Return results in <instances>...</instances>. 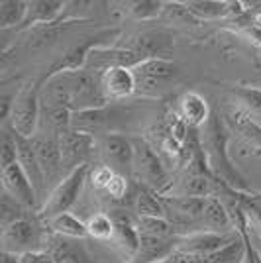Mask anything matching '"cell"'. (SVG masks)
<instances>
[{"label": "cell", "mask_w": 261, "mask_h": 263, "mask_svg": "<svg viewBox=\"0 0 261 263\" xmlns=\"http://www.w3.org/2000/svg\"><path fill=\"white\" fill-rule=\"evenodd\" d=\"M42 104L63 106L71 112L102 108L108 102L100 90V77L87 69L53 75L42 87Z\"/></svg>", "instance_id": "1"}, {"label": "cell", "mask_w": 261, "mask_h": 263, "mask_svg": "<svg viewBox=\"0 0 261 263\" xmlns=\"http://www.w3.org/2000/svg\"><path fill=\"white\" fill-rule=\"evenodd\" d=\"M228 142L230 128L224 116H220L218 112H212L207 126L200 128V145L207 155L208 169L212 171V175L220 179L222 183H226L230 189H234L238 193H251L246 177L239 173L238 167L230 159Z\"/></svg>", "instance_id": "2"}, {"label": "cell", "mask_w": 261, "mask_h": 263, "mask_svg": "<svg viewBox=\"0 0 261 263\" xmlns=\"http://www.w3.org/2000/svg\"><path fill=\"white\" fill-rule=\"evenodd\" d=\"M138 106L136 104H120L108 102L102 108H88L73 112V130L87 134L92 138H102L108 134H120V128L134 118Z\"/></svg>", "instance_id": "3"}, {"label": "cell", "mask_w": 261, "mask_h": 263, "mask_svg": "<svg viewBox=\"0 0 261 263\" xmlns=\"http://www.w3.org/2000/svg\"><path fill=\"white\" fill-rule=\"evenodd\" d=\"M134 142V165H132V177L136 183L152 189L157 195H165L171 186L173 177L169 175V169L161 155L155 152L152 143L143 136L132 138Z\"/></svg>", "instance_id": "4"}, {"label": "cell", "mask_w": 261, "mask_h": 263, "mask_svg": "<svg viewBox=\"0 0 261 263\" xmlns=\"http://www.w3.org/2000/svg\"><path fill=\"white\" fill-rule=\"evenodd\" d=\"M118 37H120V28L97 30L95 33H90V35H87V37H83V40L77 42L73 47H69L59 59H55L53 63L40 75V79H35L38 85L44 87L45 81H49L53 75H59V73H65V71H81V69H85L88 53H90L92 49L110 45L112 42H118Z\"/></svg>", "instance_id": "5"}, {"label": "cell", "mask_w": 261, "mask_h": 263, "mask_svg": "<svg viewBox=\"0 0 261 263\" xmlns=\"http://www.w3.org/2000/svg\"><path fill=\"white\" fill-rule=\"evenodd\" d=\"M40 124H42V87L38 85V81H28L16 95L10 120L2 126H8L14 134L32 140L40 130Z\"/></svg>", "instance_id": "6"}, {"label": "cell", "mask_w": 261, "mask_h": 263, "mask_svg": "<svg viewBox=\"0 0 261 263\" xmlns=\"http://www.w3.org/2000/svg\"><path fill=\"white\" fill-rule=\"evenodd\" d=\"M45 230L47 226H42V220L38 216L16 220L10 226L2 228V252L24 255L30 252L47 250L45 243L49 241V234Z\"/></svg>", "instance_id": "7"}, {"label": "cell", "mask_w": 261, "mask_h": 263, "mask_svg": "<svg viewBox=\"0 0 261 263\" xmlns=\"http://www.w3.org/2000/svg\"><path fill=\"white\" fill-rule=\"evenodd\" d=\"M88 173H90V165H81V167H77L75 171H71L49 193V197L44 202V206L40 209V212L35 216L45 224V222H49V220H53L57 216L69 212L71 206L79 200V195L83 191V185L87 181Z\"/></svg>", "instance_id": "8"}, {"label": "cell", "mask_w": 261, "mask_h": 263, "mask_svg": "<svg viewBox=\"0 0 261 263\" xmlns=\"http://www.w3.org/2000/svg\"><path fill=\"white\" fill-rule=\"evenodd\" d=\"M138 81V92L142 97H157L181 77V69L171 59H145L132 69Z\"/></svg>", "instance_id": "9"}, {"label": "cell", "mask_w": 261, "mask_h": 263, "mask_svg": "<svg viewBox=\"0 0 261 263\" xmlns=\"http://www.w3.org/2000/svg\"><path fill=\"white\" fill-rule=\"evenodd\" d=\"M116 44L130 51H136L143 59H169V55L175 49V35L167 26H159L134 33L124 44Z\"/></svg>", "instance_id": "10"}, {"label": "cell", "mask_w": 261, "mask_h": 263, "mask_svg": "<svg viewBox=\"0 0 261 263\" xmlns=\"http://www.w3.org/2000/svg\"><path fill=\"white\" fill-rule=\"evenodd\" d=\"M97 154L102 165H108L116 173L124 175V171L132 175L134 165V142L124 134H108L97 138Z\"/></svg>", "instance_id": "11"}, {"label": "cell", "mask_w": 261, "mask_h": 263, "mask_svg": "<svg viewBox=\"0 0 261 263\" xmlns=\"http://www.w3.org/2000/svg\"><path fill=\"white\" fill-rule=\"evenodd\" d=\"M33 145H35V154H38V161L44 171L45 186L53 191L67 177L65 165H63V155H61V145H59V138H55L51 134H42L33 138ZM49 197V195H47Z\"/></svg>", "instance_id": "12"}, {"label": "cell", "mask_w": 261, "mask_h": 263, "mask_svg": "<svg viewBox=\"0 0 261 263\" xmlns=\"http://www.w3.org/2000/svg\"><path fill=\"white\" fill-rule=\"evenodd\" d=\"M142 61H145L142 55H138L136 51H130L122 45H104V47H97L88 53L87 65L85 69L95 73V75H102L104 71H108L112 67H126V69H134L138 67Z\"/></svg>", "instance_id": "13"}, {"label": "cell", "mask_w": 261, "mask_h": 263, "mask_svg": "<svg viewBox=\"0 0 261 263\" xmlns=\"http://www.w3.org/2000/svg\"><path fill=\"white\" fill-rule=\"evenodd\" d=\"M59 145L67 175L81 165H90V159L97 154V138L75 130H69L63 136H59Z\"/></svg>", "instance_id": "14"}, {"label": "cell", "mask_w": 261, "mask_h": 263, "mask_svg": "<svg viewBox=\"0 0 261 263\" xmlns=\"http://www.w3.org/2000/svg\"><path fill=\"white\" fill-rule=\"evenodd\" d=\"M0 177H2V189H4V193H8L12 198H16L28 210L40 212L42 200H40V197H38V193H35V189L32 185V181L24 173V169L20 167L18 161L8 165V167H4V169H0Z\"/></svg>", "instance_id": "15"}, {"label": "cell", "mask_w": 261, "mask_h": 263, "mask_svg": "<svg viewBox=\"0 0 261 263\" xmlns=\"http://www.w3.org/2000/svg\"><path fill=\"white\" fill-rule=\"evenodd\" d=\"M236 238H238V232H230V234L196 232V234H189V236H179L175 252L191 253V255H196V257H207L210 253L220 252L222 248H226Z\"/></svg>", "instance_id": "16"}, {"label": "cell", "mask_w": 261, "mask_h": 263, "mask_svg": "<svg viewBox=\"0 0 261 263\" xmlns=\"http://www.w3.org/2000/svg\"><path fill=\"white\" fill-rule=\"evenodd\" d=\"M100 90L106 102H122L138 92V81L132 69L112 67L100 75Z\"/></svg>", "instance_id": "17"}, {"label": "cell", "mask_w": 261, "mask_h": 263, "mask_svg": "<svg viewBox=\"0 0 261 263\" xmlns=\"http://www.w3.org/2000/svg\"><path fill=\"white\" fill-rule=\"evenodd\" d=\"M110 216L114 220V241L130 263L140 250V232L136 226L134 214L130 210L116 209L110 212Z\"/></svg>", "instance_id": "18"}, {"label": "cell", "mask_w": 261, "mask_h": 263, "mask_svg": "<svg viewBox=\"0 0 261 263\" xmlns=\"http://www.w3.org/2000/svg\"><path fill=\"white\" fill-rule=\"evenodd\" d=\"M183 4L202 22H212L228 16H241L246 12V4L234 0H183Z\"/></svg>", "instance_id": "19"}, {"label": "cell", "mask_w": 261, "mask_h": 263, "mask_svg": "<svg viewBox=\"0 0 261 263\" xmlns=\"http://www.w3.org/2000/svg\"><path fill=\"white\" fill-rule=\"evenodd\" d=\"M175 112L187 122L189 128H195V130H200L202 126H207V122L212 116V110L208 106L207 99L196 90L185 92L179 99V104H177Z\"/></svg>", "instance_id": "20"}, {"label": "cell", "mask_w": 261, "mask_h": 263, "mask_svg": "<svg viewBox=\"0 0 261 263\" xmlns=\"http://www.w3.org/2000/svg\"><path fill=\"white\" fill-rule=\"evenodd\" d=\"M65 10L67 2H61V0H32V2H28L26 20L16 32L32 30V28L44 26V24L57 22L65 14Z\"/></svg>", "instance_id": "21"}, {"label": "cell", "mask_w": 261, "mask_h": 263, "mask_svg": "<svg viewBox=\"0 0 261 263\" xmlns=\"http://www.w3.org/2000/svg\"><path fill=\"white\" fill-rule=\"evenodd\" d=\"M230 132H236L238 138L251 149V154L261 155V128L248 116L246 110H232L224 116Z\"/></svg>", "instance_id": "22"}, {"label": "cell", "mask_w": 261, "mask_h": 263, "mask_svg": "<svg viewBox=\"0 0 261 263\" xmlns=\"http://www.w3.org/2000/svg\"><path fill=\"white\" fill-rule=\"evenodd\" d=\"M128 197H130V200H128V210H130L134 216H155V218H165L167 216L161 195L153 193L152 189L136 183L134 191H132Z\"/></svg>", "instance_id": "23"}, {"label": "cell", "mask_w": 261, "mask_h": 263, "mask_svg": "<svg viewBox=\"0 0 261 263\" xmlns=\"http://www.w3.org/2000/svg\"><path fill=\"white\" fill-rule=\"evenodd\" d=\"M179 238V236H177ZM177 238L140 236V250L130 263H157L169 257L177 248Z\"/></svg>", "instance_id": "24"}, {"label": "cell", "mask_w": 261, "mask_h": 263, "mask_svg": "<svg viewBox=\"0 0 261 263\" xmlns=\"http://www.w3.org/2000/svg\"><path fill=\"white\" fill-rule=\"evenodd\" d=\"M202 228H204V232H218V234L236 232L228 209L220 198L208 197L207 209H204V214H202Z\"/></svg>", "instance_id": "25"}, {"label": "cell", "mask_w": 261, "mask_h": 263, "mask_svg": "<svg viewBox=\"0 0 261 263\" xmlns=\"http://www.w3.org/2000/svg\"><path fill=\"white\" fill-rule=\"evenodd\" d=\"M45 226L49 228V232H53L55 236H61V238H73V240L88 238L87 222L77 218L75 214H71V212H65V214H61L57 218L45 222Z\"/></svg>", "instance_id": "26"}, {"label": "cell", "mask_w": 261, "mask_h": 263, "mask_svg": "<svg viewBox=\"0 0 261 263\" xmlns=\"http://www.w3.org/2000/svg\"><path fill=\"white\" fill-rule=\"evenodd\" d=\"M163 18L167 24L171 26H179V28H200L202 20L196 18L193 12L183 4V0H173V2H165Z\"/></svg>", "instance_id": "27"}, {"label": "cell", "mask_w": 261, "mask_h": 263, "mask_svg": "<svg viewBox=\"0 0 261 263\" xmlns=\"http://www.w3.org/2000/svg\"><path fill=\"white\" fill-rule=\"evenodd\" d=\"M28 2L26 0H2L0 2V28L18 30L26 20Z\"/></svg>", "instance_id": "28"}, {"label": "cell", "mask_w": 261, "mask_h": 263, "mask_svg": "<svg viewBox=\"0 0 261 263\" xmlns=\"http://www.w3.org/2000/svg\"><path fill=\"white\" fill-rule=\"evenodd\" d=\"M163 10V0H136V2H128L126 14L136 22H150V20L161 18Z\"/></svg>", "instance_id": "29"}, {"label": "cell", "mask_w": 261, "mask_h": 263, "mask_svg": "<svg viewBox=\"0 0 261 263\" xmlns=\"http://www.w3.org/2000/svg\"><path fill=\"white\" fill-rule=\"evenodd\" d=\"M140 236H155V238H177L173 224L167 218L155 216H134Z\"/></svg>", "instance_id": "30"}, {"label": "cell", "mask_w": 261, "mask_h": 263, "mask_svg": "<svg viewBox=\"0 0 261 263\" xmlns=\"http://www.w3.org/2000/svg\"><path fill=\"white\" fill-rule=\"evenodd\" d=\"M244 257H246V241L238 234V238L226 248H222L216 253H210L207 257H200V259L202 263H241Z\"/></svg>", "instance_id": "31"}, {"label": "cell", "mask_w": 261, "mask_h": 263, "mask_svg": "<svg viewBox=\"0 0 261 263\" xmlns=\"http://www.w3.org/2000/svg\"><path fill=\"white\" fill-rule=\"evenodd\" d=\"M87 228L88 238H95V240L100 241L114 240V220H112L110 214H104V212L92 214L87 220Z\"/></svg>", "instance_id": "32"}, {"label": "cell", "mask_w": 261, "mask_h": 263, "mask_svg": "<svg viewBox=\"0 0 261 263\" xmlns=\"http://www.w3.org/2000/svg\"><path fill=\"white\" fill-rule=\"evenodd\" d=\"M28 218V209L20 204L16 198H12L8 193H2L0 198V222H2V228L10 226L12 222L16 220Z\"/></svg>", "instance_id": "33"}, {"label": "cell", "mask_w": 261, "mask_h": 263, "mask_svg": "<svg viewBox=\"0 0 261 263\" xmlns=\"http://www.w3.org/2000/svg\"><path fill=\"white\" fill-rule=\"evenodd\" d=\"M234 97L241 102V110H246L250 116L261 114V88L255 87H234Z\"/></svg>", "instance_id": "34"}, {"label": "cell", "mask_w": 261, "mask_h": 263, "mask_svg": "<svg viewBox=\"0 0 261 263\" xmlns=\"http://www.w3.org/2000/svg\"><path fill=\"white\" fill-rule=\"evenodd\" d=\"M18 161V147L16 138L8 126H2V140H0V169Z\"/></svg>", "instance_id": "35"}, {"label": "cell", "mask_w": 261, "mask_h": 263, "mask_svg": "<svg viewBox=\"0 0 261 263\" xmlns=\"http://www.w3.org/2000/svg\"><path fill=\"white\" fill-rule=\"evenodd\" d=\"M116 175V171L114 169H110L108 165H98L95 167L92 171H90V183L95 189H100V191H106V186L110 185V181L114 179Z\"/></svg>", "instance_id": "36"}, {"label": "cell", "mask_w": 261, "mask_h": 263, "mask_svg": "<svg viewBox=\"0 0 261 263\" xmlns=\"http://www.w3.org/2000/svg\"><path fill=\"white\" fill-rule=\"evenodd\" d=\"M106 193H108V197L114 198V200H124V198H128V195H130L128 177L116 173L114 179L110 181V185L106 186Z\"/></svg>", "instance_id": "37"}, {"label": "cell", "mask_w": 261, "mask_h": 263, "mask_svg": "<svg viewBox=\"0 0 261 263\" xmlns=\"http://www.w3.org/2000/svg\"><path fill=\"white\" fill-rule=\"evenodd\" d=\"M16 95L18 92H2L0 95V122L6 124L10 120L12 108H14V102H16Z\"/></svg>", "instance_id": "38"}, {"label": "cell", "mask_w": 261, "mask_h": 263, "mask_svg": "<svg viewBox=\"0 0 261 263\" xmlns=\"http://www.w3.org/2000/svg\"><path fill=\"white\" fill-rule=\"evenodd\" d=\"M20 257H22V263H55L53 255L47 252V250L24 253V255H20Z\"/></svg>", "instance_id": "39"}, {"label": "cell", "mask_w": 261, "mask_h": 263, "mask_svg": "<svg viewBox=\"0 0 261 263\" xmlns=\"http://www.w3.org/2000/svg\"><path fill=\"white\" fill-rule=\"evenodd\" d=\"M241 33H244V35H246L253 45H259L261 47V28L250 24L248 28H244V30H241Z\"/></svg>", "instance_id": "40"}, {"label": "cell", "mask_w": 261, "mask_h": 263, "mask_svg": "<svg viewBox=\"0 0 261 263\" xmlns=\"http://www.w3.org/2000/svg\"><path fill=\"white\" fill-rule=\"evenodd\" d=\"M0 263H22V257L10 252H2L0 253Z\"/></svg>", "instance_id": "41"}, {"label": "cell", "mask_w": 261, "mask_h": 263, "mask_svg": "<svg viewBox=\"0 0 261 263\" xmlns=\"http://www.w3.org/2000/svg\"><path fill=\"white\" fill-rule=\"evenodd\" d=\"M253 26L261 28V10H257L255 14H253Z\"/></svg>", "instance_id": "42"}, {"label": "cell", "mask_w": 261, "mask_h": 263, "mask_svg": "<svg viewBox=\"0 0 261 263\" xmlns=\"http://www.w3.org/2000/svg\"><path fill=\"white\" fill-rule=\"evenodd\" d=\"M251 198H253V202L261 209V193H251Z\"/></svg>", "instance_id": "43"}, {"label": "cell", "mask_w": 261, "mask_h": 263, "mask_svg": "<svg viewBox=\"0 0 261 263\" xmlns=\"http://www.w3.org/2000/svg\"><path fill=\"white\" fill-rule=\"evenodd\" d=\"M248 116H250V114H248ZM250 118H251V120H253V122H255V124H257L259 128H261V114H255V116H250Z\"/></svg>", "instance_id": "44"}]
</instances>
